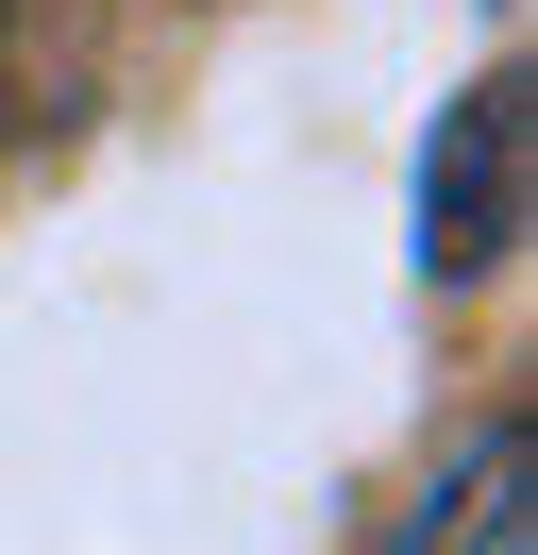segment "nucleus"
<instances>
[{"label": "nucleus", "instance_id": "nucleus-1", "mask_svg": "<svg viewBox=\"0 0 538 555\" xmlns=\"http://www.w3.org/2000/svg\"><path fill=\"white\" fill-rule=\"evenodd\" d=\"M504 236H522V85H454V118H437V152H421V270L437 286H471V270H504Z\"/></svg>", "mask_w": 538, "mask_h": 555}]
</instances>
